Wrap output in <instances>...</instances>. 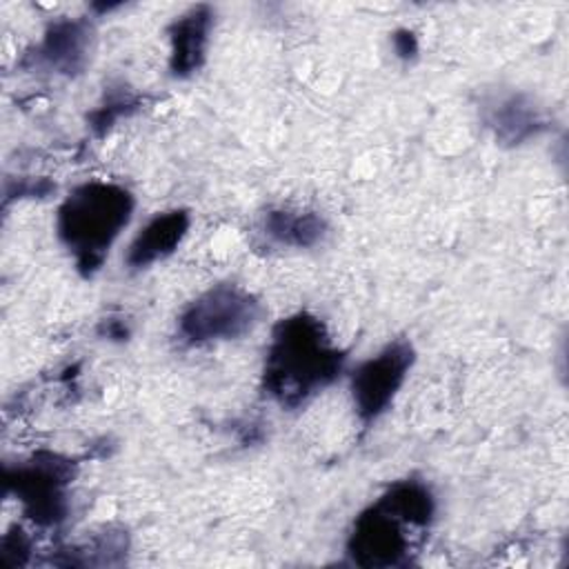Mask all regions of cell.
<instances>
[{"label": "cell", "instance_id": "obj_11", "mask_svg": "<svg viewBox=\"0 0 569 569\" xmlns=\"http://www.w3.org/2000/svg\"><path fill=\"white\" fill-rule=\"evenodd\" d=\"M262 229L278 244L307 249L325 238L327 222L322 216L313 211L271 209L262 220Z\"/></svg>", "mask_w": 569, "mask_h": 569}, {"label": "cell", "instance_id": "obj_5", "mask_svg": "<svg viewBox=\"0 0 569 569\" xmlns=\"http://www.w3.org/2000/svg\"><path fill=\"white\" fill-rule=\"evenodd\" d=\"M71 478V462L49 451H40L29 462L7 469V487L24 505L27 516L42 527L67 518V487Z\"/></svg>", "mask_w": 569, "mask_h": 569}, {"label": "cell", "instance_id": "obj_8", "mask_svg": "<svg viewBox=\"0 0 569 569\" xmlns=\"http://www.w3.org/2000/svg\"><path fill=\"white\" fill-rule=\"evenodd\" d=\"M191 216L187 209H171L156 213L131 240L127 251V267L144 269L167 256H171L187 236Z\"/></svg>", "mask_w": 569, "mask_h": 569}, {"label": "cell", "instance_id": "obj_10", "mask_svg": "<svg viewBox=\"0 0 569 569\" xmlns=\"http://www.w3.org/2000/svg\"><path fill=\"white\" fill-rule=\"evenodd\" d=\"M485 118L496 138L507 144H520L547 127L542 111L522 93H509L489 102Z\"/></svg>", "mask_w": 569, "mask_h": 569}, {"label": "cell", "instance_id": "obj_2", "mask_svg": "<svg viewBox=\"0 0 569 569\" xmlns=\"http://www.w3.org/2000/svg\"><path fill=\"white\" fill-rule=\"evenodd\" d=\"M347 353L338 349L322 320L307 311L276 322L264 353L262 389L282 409H298L338 380Z\"/></svg>", "mask_w": 569, "mask_h": 569}, {"label": "cell", "instance_id": "obj_7", "mask_svg": "<svg viewBox=\"0 0 569 569\" xmlns=\"http://www.w3.org/2000/svg\"><path fill=\"white\" fill-rule=\"evenodd\" d=\"M91 38L93 29L87 20H58L44 31V38L29 58L53 73L76 76L89 60Z\"/></svg>", "mask_w": 569, "mask_h": 569}, {"label": "cell", "instance_id": "obj_14", "mask_svg": "<svg viewBox=\"0 0 569 569\" xmlns=\"http://www.w3.org/2000/svg\"><path fill=\"white\" fill-rule=\"evenodd\" d=\"M100 333H104L107 338H116V340H122V338H127V336H129V329L124 327V322L109 318V320H104V322H102V327H100Z\"/></svg>", "mask_w": 569, "mask_h": 569}, {"label": "cell", "instance_id": "obj_13", "mask_svg": "<svg viewBox=\"0 0 569 569\" xmlns=\"http://www.w3.org/2000/svg\"><path fill=\"white\" fill-rule=\"evenodd\" d=\"M391 42H393L396 53H398L402 60L416 58V53H418V40H416V36H413L409 29L396 31L393 38H391Z\"/></svg>", "mask_w": 569, "mask_h": 569}, {"label": "cell", "instance_id": "obj_6", "mask_svg": "<svg viewBox=\"0 0 569 569\" xmlns=\"http://www.w3.org/2000/svg\"><path fill=\"white\" fill-rule=\"evenodd\" d=\"M416 362V349L407 338H396L376 356L362 360L351 373V398L360 425L371 427L393 402Z\"/></svg>", "mask_w": 569, "mask_h": 569}, {"label": "cell", "instance_id": "obj_12", "mask_svg": "<svg viewBox=\"0 0 569 569\" xmlns=\"http://www.w3.org/2000/svg\"><path fill=\"white\" fill-rule=\"evenodd\" d=\"M29 551H31L29 538L22 533L20 527L2 538V558L7 565H11V567L24 565L29 560Z\"/></svg>", "mask_w": 569, "mask_h": 569}, {"label": "cell", "instance_id": "obj_1", "mask_svg": "<svg viewBox=\"0 0 569 569\" xmlns=\"http://www.w3.org/2000/svg\"><path fill=\"white\" fill-rule=\"evenodd\" d=\"M436 516V500L422 480H398L360 511L347 538V558L358 567H407L420 553Z\"/></svg>", "mask_w": 569, "mask_h": 569}, {"label": "cell", "instance_id": "obj_9", "mask_svg": "<svg viewBox=\"0 0 569 569\" xmlns=\"http://www.w3.org/2000/svg\"><path fill=\"white\" fill-rule=\"evenodd\" d=\"M213 24V11L207 4L191 7L182 16H178L169 27L171 40V60L169 69L176 78L191 76L198 71L207 56L209 33Z\"/></svg>", "mask_w": 569, "mask_h": 569}, {"label": "cell", "instance_id": "obj_3", "mask_svg": "<svg viewBox=\"0 0 569 569\" xmlns=\"http://www.w3.org/2000/svg\"><path fill=\"white\" fill-rule=\"evenodd\" d=\"M133 207L136 200L129 189L102 180L73 187L60 202L56 233L84 278L102 267L111 244L129 224Z\"/></svg>", "mask_w": 569, "mask_h": 569}, {"label": "cell", "instance_id": "obj_4", "mask_svg": "<svg viewBox=\"0 0 569 569\" xmlns=\"http://www.w3.org/2000/svg\"><path fill=\"white\" fill-rule=\"evenodd\" d=\"M262 307L253 293L238 284H213L193 298L178 318V331L187 342L233 340L253 329Z\"/></svg>", "mask_w": 569, "mask_h": 569}]
</instances>
